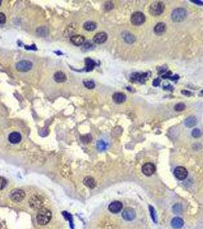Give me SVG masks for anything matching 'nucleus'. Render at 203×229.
I'll return each instance as SVG.
<instances>
[{
  "instance_id": "f257e3e1",
  "label": "nucleus",
  "mask_w": 203,
  "mask_h": 229,
  "mask_svg": "<svg viewBox=\"0 0 203 229\" xmlns=\"http://www.w3.org/2000/svg\"><path fill=\"white\" fill-rule=\"evenodd\" d=\"M51 217H52V215L49 209L41 208V209H39L38 215H37V221L41 225H45L49 223Z\"/></svg>"
},
{
  "instance_id": "f03ea898",
  "label": "nucleus",
  "mask_w": 203,
  "mask_h": 229,
  "mask_svg": "<svg viewBox=\"0 0 203 229\" xmlns=\"http://www.w3.org/2000/svg\"><path fill=\"white\" fill-rule=\"evenodd\" d=\"M186 16V12L183 8L174 9L171 14V18L175 22H181L185 19Z\"/></svg>"
},
{
  "instance_id": "7ed1b4c3",
  "label": "nucleus",
  "mask_w": 203,
  "mask_h": 229,
  "mask_svg": "<svg viewBox=\"0 0 203 229\" xmlns=\"http://www.w3.org/2000/svg\"><path fill=\"white\" fill-rule=\"evenodd\" d=\"M164 10V4L162 2H154L150 6V13L152 15H160Z\"/></svg>"
},
{
  "instance_id": "20e7f679",
  "label": "nucleus",
  "mask_w": 203,
  "mask_h": 229,
  "mask_svg": "<svg viewBox=\"0 0 203 229\" xmlns=\"http://www.w3.org/2000/svg\"><path fill=\"white\" fill-rule=\"evenodd\" d=\"M145 19H146L145 15H144V13L141 12H134L130 17V22L135 26L141 25L142 24L144 23Z\"/></svg>"
},
{
  "instance_id": "39448f33",
  "label": "nucleus",
  "mask_w": 203,
  "mask_h": 229,
  "mask_svg": "<svg viewBox=\"0 0 203 229\" xmlns=\"http://www.w3.org/2000/svg\"><path fill=\"white\" fill-rule=\"evenodd\" d=\"M25 193L22 189H13L10 193V199L14 202H21L25 199Z\"/></svg>"
},
{
  "instance_id": "423d86ee",
  "label": "nucleus",
  "mask_w": 203,
  "mask_h": 229,
  "mask_svg": "<svg viewBox=\"0 0 203 229\" xmlns=\"http://www.w3.org/2000/svg\"><path fill=\"white\" fill-rule=\"evenodd\" d=\"M29 205L34 209H41L43 206V199L39 196H33L29 200Z\"/></svg>"
},
{
  "instance_id": "0eeeda50",
  "label": "nucleus",
  "mask_w": 203,
  "mask_h": 229,
  "mask_svg": "<svg viewBox=\"0 0 203 229\" xmlns=\"http://www.w3.org/2000/svg\"><path fill=\"white\" fill-rule=\"evenodd\" d=\"M136 217V212L132 208L128 207L124 209L122 212V218L126 221H133Z\"/></svg>"
},
{
  "instance_id": "6e6552de",
  "label": "nucleus",
  "mask_w": 203,
  "mask_h": 229,
  "mask_svg": "<svg viewBox=\"0 0 203 229\" xmlns=\"http://www.w3.org/2000/svg\"><path fill=\"white\" fill-rule=\"evenodd\" d=\"M32 67L31 62L28 60H21L16 64V69L20 72H27Z\"/></svg>"
},
{
  "instance_id": "1a4fd4ad",
  "label": "nucleus",
  "mask_w": 203,
  "mask_h": 229,
  "mask_svg": "<svg viewBox=\"0 0 203 229\" xmlns=\"http://www.w3.org/2000/svg\"><path fill=\"white\" fill-rule=\"evenodd\" d=\"M174 175L179 180H184L188 176V171L183 167H177L174 170Z\"/></svg>"
},
{
  "instance_id": "9d476101",
  "label": "nucleus",
  "mask_w": 203,
  "mask_h": 229,
  "mask_svg": "<svg viewBox=\"0 0 203 229\" xmlns=\"http://www.w3.org/2000/svg\"><path fill=\"white\" fill-rule=\"evenodd\" d=\"M156 171V167L151 163H147L142 167V172L144 174L147 176H150L154 174Z\"/></svg>"
},
{
  "instance_id": "9b49d317",
  "label": "nucleus",
  "mask_w": 203,
  "mask_h": 229,
  "mask_svg": "<svg viewBox=\"0 0 203 229\" xmlns=\"http://www.w3.org/2000/svg\"><path fill=\"white\" fill-rule=\"evenodd\" d=\"M122 208H123V205L121 202H118V201H115L112 202L109 206V210L112 213H118L122 211Z\"/></svg>"
},
{
  "instance_id": "f8f14e48",
  "label": "nucleus",
  "mask_w": 203,
  "mask_h": 229,
  "mask_svg": "<svg viewBox=\"0 0 203 229\" xmlns=\"http://www.w3.org/2000/svg\"><path fill=\"white\" fill-rule=\"evenodd\" d=\"M107 34L105 32H99L93 37V41L96 44H103L107 40Z\"/></svg>"
},
{
  "instance_id": "ddd939ff",
  "label": "nucleus",
  "mask_w": 203,
  "mask_h": 229,
  "mask_svg": "<svg viewBox=\"0 0 203 229\" xmlns=\"http://www.w3.org/2000/svg\"><path fill=\"white\" fill-rule=\"evenodd\" d=\"M71 42L76 46H80L85 42V38L80 35H76L71 37Z\"/></svg>"
},
{
  "instance_id": "4468645a",
  "label": "nucleus",
  "mask_w": 203,
  "mask_h": 229,
  "mask_svg": "<svg viewBox=\"0 0 203 229\" xmlns=\"http://www.w3.org/2000/svg\"><path fill=\"white\" fill-rule=\"evenodd\" d=\"M22 140V135L18 132H12L9 136V141L12 144H18Z\"/></svg>"
},
{
  "instance_id": "2eb2a0df",
  "label": "nucleus",
  "mask_w": 203,
  "mask_h": 229,
  "mask_svg": "<svg viewBox=\"0 0 203 229\" xmlns=\"http://www.w3.org/2000/svg\"><path fill=\"white\" fill-rule=\"evenodd\" d=\"M184 222L182 218H179V217H176V218H173L171 221V225L174 229H180L183 226Z\"/></svg>"
},
{
  "instance_id": "dca6fc26",
  "label": "nucleus",
  "mask_w": 203,
  "mask_h": 229,
  "mask_svg": "<svg viewBox=\"0 0 203 229\" xmlns=\"http://www.w3.org/2000/svg\"><path fill=\"white\" fill-rule=\"evenodd\" d=\"M112 99L115 103H122L126 99V96L122 93H115L112 96Z\"/></svg>"
},
{
  "instance_id": "f3484780",
  "label": "nucleus",
  "mask_w": 203,
  "mask_h": 229,
  "mask_svg": "<svg viewBox=\"0 0 203 229\" xmlns=\"http://www.w3.org/2000/svg\"><path fill=\"white\" fill-rule=\"evenodd\" d=\"M167 29V25L165 23L163 22H159L156 25V26L154 27V32L156 33L157 35H161Z\"/></svg>"
},
{
  "instance_id": "a211bd4d",
  "label": "nucleus",
  "mask_w": 203,
  "mask_h": 229,
  "mask_svg": "<svg viewBox=\"0 0 203 229\" xmlns=\"http://www.w3.org/2000/svg\"><path fill=\"white\" fill-rule=\"evenodd\" d=\"M83 183L86 186H87L88 188H90V189H93V188L96 187V180H94V178L91 177V176L85 177L83 180Z\"/></svg>"
},
{
  "instance_id": "6ab92c4d",
  "label": "nucleus",
  "mask_w": 203,
  "mask_h": 229,
  "mask_svg": "<svg viewBox=\"0 0 203 229\" xmlns=\"http://www.w3.org/2000/svg\"><path fill=\"white\" fill-rule=\"evenodd\" d=\"M67 80V76L61 71H58L54 74V80L57 83H64Z\"/></svg>"
},
{
  "instance_id": "aec40b11",
  "label": "nucleus",
  "mask_w": 203,
  "mask_h": 229,
  "mask_svg": "<svg viewBox=\"0 0 203 229\" xmlns=\"http://www.w3.org/2000/svg\"><path fill=\"white\" fill-rule=\"evenodd\" d=\"M197 123V119L195 116H189L185 120V125L186 127L192 128L195 126Z\"/></svg>"
},
{
  "instance_id": "412c9836",
  "label": "nucleus",
  "mask_w": 203,
  "mask_h": 229,
  "mask_svg": "<svg viewBox=\"0 0 203 229\" xmlns=\"http://www.w3.org/2000/svg\"><path fill=\"white\" fill-rule=\"evenodd\" d=\"M84 29H86V31H94L96 28V24L94 22H91V21H88V22H86L83 25Z\"/></svg>"
},
{
  "instance_id": "4be33fe9",
  "label": "nucleus",
  "mask_w": 203,
  "mask_h": 229,
  "mask_svg": "<svg viewBox=\"0 0 203 229\" xmlns=\"http://www.w3.org/2000/svg\"><path fill=\"white\" fill-rule=\"evenodd\" d=\"M86 70L87 71H90L93 69L95 66V62L93 60L89 58H87L86 60Z\"/></svg>"
},
{
  "instance_id": "5701e85b",
  "label": "nucleus",
  "mask_w": 203,
  "mask_h": 229,
  "mask_svg": "<svg viewBox=\"0 0 203 229\" xmlns=\"http://www.w3.org/2000/svg\"><path fill=\"white\" fill-rule=\"evenodd\" d=\"M149 209H150V213H151V218H152L153 221H154L155 223L157 222V213L154 208L152 206H149Z\"/></svg>"
},
{
  "instance_id": "b1692460",
  "label": "nucleus",
  "mask_w": 203,
  "mask_h": 229,
  "mask_svg": "<svg viewBox=\"0 0 203 229\" xmlns=\"http://www.w3.org/2000/svg\"><path fill=\"white\" fill-rule=\"evenodd\" d=\"M125 41L129 44H131L135 41V38L134 37V35H132L130 33H128L126 35H125Z\"/></svg>"
},
{
  "instance_id": "393cba45",
  "label": "nucleus",
  "mask_w": 203,
  "mask_h": 229,
  "mask_svg": "<svg viewBox=\"0 0 203 229\" xmlns=\"http://www.w3.org/2000/svg\"><path fill=\"white\" fill-rule=\"evenodd\" d=\"M186 108V106H185V104H183V103H178L176 104V106H175V107H174V109H175V110L177 112H181L183 111V110H184Z\"/></svg>"
},
{
  "instance_id": "a878e982",
  "label": "nucleus",
  "mask_w": 203,
  "mask_h": 229,
  "mask_svg": "<svg viewBox=\"0 0 203 229\" xmlns=\"http://www.w3.org/2000/svg\"><path fill=\"white\" fill-rule=\"evenodd\" d=\"M106 146H107V144H105L103 141H100L98 142V144H97V147H98V149L99 150V151H104V150H105Z\"/></svg>"
},
{
  "instance_id": "bb28decb",
  "label": "nucleus",
  "mask_w": 203,
  "mask_h": 229,
  "mask_svg": "<svg viewBox=\"0 0 203 229\" xmlns=\"http://www.w3.org/2000/svg\"><path fill=\"white\" fill-rule=\"evenodd\" d=\"M84 86H85L86 87L88 88L89 89H92L95 87V83L93 82V81H90V80H88V81H85L84 82Z\"/></svg>"
},
{
  "instance_id": "cd10ccee",
  "label": "nucleus",
  "mask_w": 203,
  "mask_h": 229,
  "mask_svg": "<svg viewBox=\"0 0 203 229\" xmlns=\"http://www.w3.org/2000/svg\"><path fill=\"white\" fill-rule=\"evenodd\" d=\"M173 209L174 212L176 213V214H178V213H181L182 210H183V209H182V206L180 204H176V205L173 206Z\"/></svg>"
},
{
  "instance_id": "c85d7f7f",
  "label": "nucleus",
  "mask_w": 203,
  "mask_h": 229,
  "mask_svg": "<svg viewBox=\"0 0 203 229\" xmlns=\"http://www.w3.org/2000/svg\"><path fill=\"white\" fill-rule=\"evenodd\" d=\"M202 135V131H200L199 129H198V128H196V129H194L193 131H192V135L193 138H199L200 136H201Z\"/></svg>"
},
{
  "instance_id": "c756f323",
  "label": "nucleus",
  "mask_w": 203,
  "mask_h": 229,
  "mask_svg": "<svg viewBox=\"0 0 203 229\" xmlns=\"http://www.w3.org/2000/svg\"><path fill=\"white\" fill-rule=\"evenodd\" d=\"M6 184H7V182H6V179L0 176V190H2L6 187Z\"/></svg>"
},
{
  "instance_id": "7c9ffc66",
  "label": "nucleus",
  "mask_w": 203,
  "mask_h": 229,
  "mask_svg": "<svg viewBox=\"0 0 203 229\" xmlns=\"http://www.w3.org/2000/svg\"><path fill=\"white\" fill-rule=\"evenodd\" d=\"M82 140L85 143H89L92 141V136L90 135H86L85 136L82 137Z\"/></svg>"
},
{
  "instance_id": "2f4dec72",
  "label": "nucleus",
  "mask_w": 203,
  "mask_h": 229,
  "mask_svg": "<svg viewBox=\"0 0 203 229\" xmlns=\"http://www.w3.org/2000/svg\"><path fill=\"white\" fill-rule=\"evenodd\" d=\"M6 21V15L2 12H0V24H4Z\"/></svg>"
},
{
  "instance_id": "473e14b6",
  "label": "nucleus",
  "mask_w": 203,
  "mask_h": 229,
  "mask_svg": "<svg viewBox=\"0 0 203 229\" xmlns=\"http://www.w3.org/2000/svg\"><path fill=\"white\" fill-rule=\"evenodd\" d=\"M159 84H160L159 79H156L155 80H154V83H153V85H154V86H159Z\"/></svg>"
},
{
  "instance_id": "72a5a7b5",
  "label": "nucleus",
  "mask_w": 203,
  "mask_h": 229,
  "mask_svg": "<svg viewBox=\"0 0 203 229\" xmlns=\"http://www.w3.org/2000/svg\"><path fill=\"white\" fill-rule=\"evenodd\" d=\"M192 2H194V3L198 4V5H203V2L202 1H199V0H192Z\"/></svg>"
},
{
  "instance_id": "f704fd0d",
  "label": "nucleus",
  "mask_w": 203,
  "mask_h": 229,
  "mask_svg": "<svg viewBox=\"0 0 203 229\" xmlns=\"http://www.w3.org/2000/svg\"><path fill=\"white\" fill-rule=\"evenodd\" d=\"M182 93H183V94H188V96H190L191 93H189V92H187V91H182Z\"/></svg>"
},
{
  "instance_id": "c9c22d12",
  "label": "nucleus",
  "mask_w": 203,
  "mask_h": 229,
  "mask_svg": "<svg viewBox=\"0 0 203 229\" xmlns=\"http://www.w3.org/2000/svg\"><path fill=\"white\" fill-rule=\"evenodd\" d=\"M1 3H2V2H1V1H0V6H1Z\"/></svg>"
}]
</instances>
